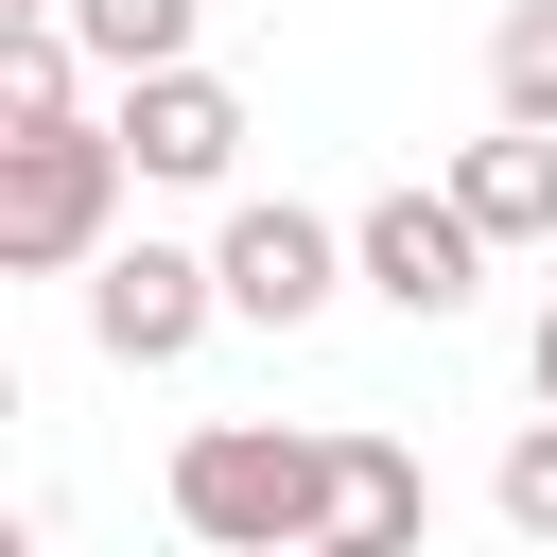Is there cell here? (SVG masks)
Here are the masks:
<instances>
[{
    "instance_id": "7",
    "label": "cell",
    "mask_w": 557,
    "mask_h": 557,
    "mask_svg": "<svg viewBox=\"0 0 557 557\" xmlns=\"http://www.w3.org/2000/svg\"><path fill=\"white\" fill-rule=\"evenodd\" d=\"M418 522H435V470L400 435H331V540L313 557H400Z\"/></svg>"
},
{
    "instance_id": "2",
    "label": "cell",
    "mask_w": 557,
    "mask_h": 557,
    "mask_svg": "<svg viewBox=\"0 0 557 557\" xmlns=\"http://www.w3.org/2000/svg\"><path fill=\"white\" fill-rule=\"evenodd\" d=\"M122 191H139L122 122H87V104L70 122H0V278H87Z\"/></svg>"
},
{
    "instance_id": "1",
    "label": "cell",
    "mask_w": 557,
    "mask_h": 557,
    "mask_svg": "<svg viewBox=\"0 0 557 557\" xmlns=\"http://www.w3.org/2000/svg\"><path fill=\"white\" fill-rule=\"evenodd\" d=\"M174 522H191L209 557H296V540H331V435H313V418H209V435H174Z\"/></svg>"
},
{
    "instance_id": "4",
    "label": "cell",
    "mask_w": 557,
    "mask_h": 557,
    "mask_svg": "<svg viewBox=\"0 0 557 557\" xmlns=\"http://www.w3.org/2000/svg\"><path fill=\"white\" fill-rule=\"evenodd\" d=\"M209 313H226V261H191V244H104L87 261V348L104 366H191Z\"/></svg>"
},
{
    "instance_id": "5",
    "label": "cell",
    "mask_w": 557,
    "mask_h": 557,
    "mask_svg": "<svg viewBox=\"0 0 557 557\" xmlns=\"http://www.w3.org/2000/svg\"><path fill=\"white\" fill-rule=\"evenodd\" d=\"M348 261H366V296H383V313L453 331V313H470V278H487V226H470V191H383V209L348 226Z\"/></svg>"
},
{
    "instance_id": "13",
    "label": "cell",
    "mask_w": 557,
    "mask_h": 557,
    "mask_svg": "<svg viewBox=\"0 0 557 557\" xmlns=\"http://www.w3.org/2000/svg\"><path fill=\"white\" fill-rule=\"evenodd\" d=\"M522 366H540V400H557V296H540V348H522Z\"/></svg>"
},
{
    "instance_id": "9",
    "label": "cell",
    "mask_w": 557,
    "mask_h": 557,
    "mask_svg": "<svg viewBox=\"0 0 557 557\" xmlns=\"http://www.w3.org/2000/svg\"><path fill=\"white\" fill-rule=\"evenodd\" d=\"M70 70H87L70 17H0V122H70Z\"/></svg>"
},
{
    "instance_id": "3",
    "label": "cell",
    "mask_w": 557,
    "mask_h": 557,
    "mask_svg": "<svg viewBox=\"0 0 557 557\" xmlns=\"http://www.w3.org/2000/svg\"><path fill=\"white\" fill-rule=\"evenodd\" d=\"M209 261H226V313H244V331H313V313L366 278V261H348V226H331V209H296V191H244Z\"/></svg>"
},
{
    "instance_id": "8",
    "label": "cell",
    "mask_w": 557,
    "mask_h": 557,
    "mask_svg": "<svg viewBox=\"0 0 557 557\" xmlns=\"http://www.w3.org/2000/svg\"><path fill=\"white\" fill-rule=\"evenodd\" d=\"M453 191H470L487 244H557V122H487V139L453 157Z\"/></svg>"
},
{
    "instance_id": "12",
    "label": "cell",
    "mask_w": 557,
    "mask_h": 557,
    "mask_svg": "<svg viewBox=\"0 0 557 557\" xmlns=\"http://www.w3.org/2000/svg\"><path fill=\"white\" fill-rule=\"evenodd\" d=\"M487 505H505L522 540H557V400H540V418L505 435V470H487Z\"/></svg>"
},
{
    "instance_id": "6",
    "label": "cell",
    "mask_w": 557,
    "mask_h": 557,
    "mask_svg": "<svg viewBox=\"0 0 557 557\" xmlns=\"http://www.w3.org/2000/svg\"><path fill=\"white\" fill-rule=\"evenodd\" d=\"M122 157H139L157 191H226V174H244V87L191 70V52H174V70H122Z\"/></svg>"
},
{
    "instance_id": "10",
    "label": "cell",
    "mask_w": 557,
    "mask_h": 557,
    "mask_svg": "<svg viewBox=\"0 0 557 557\" xmlns=\"http://www.w3.org/2000/svg\"><path fill=\"white\" fill-rule=\"evenodd\" d=\"M487 104L505 122H557V0H505L487 17Z\"/></svg>"
},
{
    "instance_id": "14",
    "label": "cell",
    "mask_w": 557,
    "mask_h": 557,
    "mask_svg": "<svg viewBox=\"0 0 557 557\" xmlns=\"http://www.w3.org/2000/svg\"><path fill=\"white\" fill-rule=\"evenodd\" d=\"M0 17H70V0H0Z\"/></svg>"
},
{
    "instance_id": "11",
    "label": "cell",
    "mask_w": 557,
    "mask_h": 557,
    "mask_svg": "<svg viewBox=\"0 0 557 557\" xmlns=\"http://www.w3.org/2000/svg\"><path fill=\"white\" fill-rule=\"evenodd\" d=\"M191 17H209V0H70L87 70H174V52H191Z\"/></svg>"
}]
</instances>
